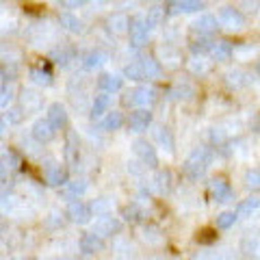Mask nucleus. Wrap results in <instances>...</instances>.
I'll return each instance as SVG.
<instances>
[{"instance_id": "nucleus-6", "label": "nucleus", "mask_w": 260, "mask_h": 260, "mask_svg": "<svg viewBox=\"0 0 260 260\" xmlns=\"http://www.w3.org/2000/svg\"><path fill=\"white\" fill-rule=\"evenodd\" d=\"M119 228H121V221L117 217H113V215H104L100 217L98 221L93 223V234H98V237H113V234H117L119 232Z\"/></svg>"}, {"instance_id": "nucleus-16", "label": "nucleus", "mask_w": 260, "mask_h": 260, "mask_svg": "<svg viewBox=\"0 0 260 260\" xmlns=\"http://www.w3.org/2000/svg\"><path fill=\"white\" fill-rule=\"evenodd\" d=\"M121 87H124V80L121 76L117 74H102L98 78V89H100V93H117L121 91Z\"/></svg>"}, {"instance_id": "nucleus-3", "label": "nucleus", "mask_w": 260, "mask_h": 260, "mask_svg": "<svg viewBox=\"0 0 260 260\" xmlns=\"http://www.w3.org/2000/svg\"><path fill=\"white\" fill-rule=\"evenodd\" d=\"M150 39V24L145 15H137L133 20V26H130V44L135 48H143Z\"/></svg>"}, {"instance_id": "nucleus-33", "label": "nucleus", "mask_w": 260, "mask_h": 260, "mask_svg": "<svg viewBox=\"0 0 260 260\" xmlns=\"http://www.w3.org/2000/svg\"><path fill=\"white\" fill-rule=\"evenodd\" d=\"M30 80L35 85H44V87H48V85H52V74L48 70H42V68H32L30 72Z\"/></svg>"}, {"instance_id": "nucleus-32", "label": "nucleus", "mask_w": 260, "mask_h": 260, "mask_svg": "<svg viewBox=\"0 0 260 260\" xmlns=\"http://www.w3.org/2000/svg\"><path fill=\"white\" fill-rule=\"evenodd\" d=\"M124 76L135 80V83H139V80H145V72L141 68V61H135V63H128L124 68Z\"/></svg>"}, {"instance_id": "nucleus-27", "label": "nucleus", "mask_w": 260, "mask_h": 260, "mask_svg": "<svg viewBox=\"0 0 260 260\" xmlns=\"http://www.w3.org/2000/svg\"><path fill=\"white\" fill-rule=\"evenodd\" d=\"M141 68L145 72V78H160V74H162L160 63L154 59V56H143V59H141Z\"/></svg>"}, {"instance_id": "nucleus-37", "label": "nucleus", "mask_w": 260, "mask_h": 260, "mask_svg": "<svg viewBox=\"0 0 260 260\" xmlns=\"http://www.w3.org/2000/svg\"><path fill=\"white\" fill-rule=\"evenodd\" d=\"M165 7H152V9L148 11V15H145V18H148V24H150V28L152 26H158V24L165 20Z\"/></svg>"}, {"instance_id": "nucleus-28", "label": "nucleus", "mask_w": 260, "mask_h": 260, "mask_svg": "<svg viewBox=\"0 0 260 260\" xmlns=\"http://www.w3.org/2000/svg\"><path fill=\"white\" fill-rule=\"evenodd\" d=\"M107 61H109V54L104 50H91L85 56V68L87 70H95V68H100L102 63H107Z\"/></svg>"}, {"instance_id": "nucleus-21", "label": "nucleus", "mask_w": 260, "mask_h": 260, "mask_svg": "<svg viewBox=\"0 0 260 260\" xmlns=\"http://www.w3.org/2000/svg\"><path fill=\"white\" fill-rule=\"evenodd\" d=\"M85 193H87V182H85V180H74V182H68V184L63 186V191H61L63 198H65V200H72V202L80 200Z\"/></svg>"}, {"instance_id": "nucleus-25", "label": "nucleus", "mask_w": 260, "mask_h": 260, "mask_svg": "<svg viewBox=\"0 0 260 260\" xmlns=\"http://www.w3.org/2000/svg\"><path fill=\"white\" fill-rule=\"evenodd\" d=\"M260 208V198H247V200H241L237 204V217H251Z\"/></svg>"}, {"instance_id": "nucleus-26", "label": "nucleus", "mask_w": 260, "mask_h": 260, "mask_svg": "<svg viewBox=\"0 0 260 260\" xmlns=\"http://www.w3.org/2000/svg\"><path fill=\"white\" fill-rule=\"evenodd\" d=\"M124 113L121 111H111L107 117L102 119V124H100V128L102 130H119L121 126H124Z\"/></svg>"}, {"instance_id": "nucleus-7", "label": "nucleus", "mask_w": 260, "mask_h": 260, "mask_svg": "<svg viewBox=\"0 0 260 260\" xmlns=\"http://www.w3.org/2000/svg\"><path fill=\"white\" fill-rule=\"evenodd\" d=\"M217 28H219V20L215 18V15H208V13L200 15V18L191 24V30L200 37H210Z\"/></svg>"}, {"instance_id": "nucleus-5", "label": "nucleus", "mask_w": 260, "mask_h": 260, "mask_svg": "<svg viewBox=\"0 0 260 260\" xmlns=\"http://www.w3.org/2000/svg\"><path fill=\"white\" fill-rule=\"evenodd\" d=\"M217 20H219V26H223L228 30H241L243 26H245L243 13L239 9H234V7H223V9L219 11Z\"/></svg>"}, {"instance_id": "nucleus-15", "label": "nucleus", "mask_w": 260, "mask_h": 260, "mask_svg": "<svg viewBox=\"0 0 260 260\" xmlns=\"http://www.w3.org/2000/svg\"><path fill=\"white\" fill-rule=\"evenodd\" d=\"M46 119L50 121L54 130H61V128L68 126V111H65V107L61 102H54V104H50V109H48Z\"/></svg>"}, {"instance_id": "nucleus-41", "label": "nucleus", "mask_w": 260, "mask_h": 260, "mask_svg": "<svg viewBox=\"0 0 260 260\" xmlns=\"http://www.w3.org/2000/svg\"><path fill=\"white\" fill-rule=\"evenodd\" d=\"M195 241H198L200 245H210V243H215V241H217V232L213 230V228H204V230H200V232H198Z\"/></svg>"}, {"instance_id": "nucleus-19", "label": "nucleus", "mask_w": 260, "mask_h": 260, "mask_svg": "<svg viewBox=\"0 0 260 260\" xmlns=\"http://www.w3.org/2000/svg\"><path fill=\"white\" fill-rule=\"evenodd\" d=\"M109 107H111V95L109 93H100L93 98V104H91V119H100V117H107L109 115Z\"/></svg>"}, {"instance_id": "nucleus-50", "label": "nucleus", "mask_w": 260, "mask_h": 260, "mask_svg": "<svg viewBox=\"0 0 260 260\" xmlns=\"http://www.w3.org/2000/svg\"><path fill=\"white\" fill-rule=\"evenodd\" d=\"M50 260H63V258H50Z\"/></svg>"}, {"instance_id": "nucleus-49", "label": "nucleus", "mask_w": 260, "mask_h": 260, "mask_svg": "<svg viewBox=\"0 0 260 260\" xmlns=\"http://www.w3.org/2000/svg\"><path fill=\"white\" fill-rule=\"evenodd\" d=\"M13 260H26V258H13Z\"/></svg>"}, {"instance_id": "nucleus-45", "label": "nucleus", "mask_w": 260, "mask_h": 260, "mask_svg": "<svg viewBox=\"0 0 260 260\" xmlns=\"http://www.w3.org/2000/svg\"><path fill=\"white\" fill-rule=\"evenodd\" d=\"M13 93H15L13 87L7 85V83H3V95H0V104H3V109H7V104L13 100Z\"/></svg>"}, {"instance_id": "nucleus-8", "label": "nucleus", "mask_w": 260, "mask_h": 260, "mask_svg": "<svg viewBox=\"0 0 260 260\" xmlns=\"http://www.w3.org/2000/svg\"><path fill=\"white\" fill-rule=\"evenodd\" d=\"M126 124L133 133H143V130H148V126L152 124V113L148 109H137V111L130 113Z\"/></svg>"}, {"instance_id": "nucleus-46", "label": "nucleus", "mask_w": 260, "mask_h": 260, "mask_svg": "<svg viewBox=\"0 0 260 260\" xmlns=\"http://www.w3.org/2000/svg\"><path fill=\"white\" fill-rule=\"evenodd\" d=\"M72 54H74V50H68V48H63V50H61V48H56V50H54V59H56V63L65 65L72 59Z\"/></svg>"}, {"instance_id": "nucleus-12", "label": "nucleus", "mask_w": 260, "mask_h": 260, "mask_svg": "<svg viewBox=\"0 0 260 260\" xmlns=\"http://www.w3.org/2000/svg\"><path fill=\"white\" fill-rule=\"evenodd\" d=\"M65 162H68L70 167H76L78 162V135L76 130H68V135H65Z\"/></svg>"}, {"instance_id": "nucleus-17", "label": "nucleus", "mask_w": 260, "mask_h": 260, "mask_svg": "<svg viewBox=\"0 0 260 260\" xmlns=\"http://www.w3.org/2000/svg\"><path fill=\"white\" fill-rule=\"evenodd\" d=\"M104 249V239L98 237L93 232H87L83 234V239H80V251L83 254H98V251Z\"/></svg>"}, {"instance_id": "nucleus-42", "label": "nucleus", "mask_w": 260, "mask_h": 260, "mask_svg": "<svg viewBox=\"0 0 260 260\" xmlns=\"http://www.w3.org/2000/svg\"><path fill=\"white\" fill-rule=\"evenodd\" d=\"M225 78H228V85L234 87V89H237V87H243V85H247V83H249L245 72H230V74H228Z\"/></svg>"}, {"instance_id": "nucleus-13", "label": "nucleus", "mask_w": 260, "mask_h": 260, "mask_svg": "<svg viewBox=\"0 0 260 260\" xmlns=\"http://www.w3.org/2000/svg\"><path fill=\"white\" fill-rule=\"evenodd\" d=\"M208 191H210V198L215 202H228L232 198V189L223 178H213V180L208 182Z\"/></svg>"}, {"instance_id": "nucleus-4", "label": "nucleus", "mask_w": 260, "mask_h": 260, "mask_svg": "<svg viewBox=\"0 0 260 260\" xmlns=\"http://www.w3.org/2000/svg\"><path fill=\"white\" fill-rule=\"evenodd\" d=\"M133 150L137 154V158L141 160L143 167H150V169L158 167V156H156V150L152 148V143H148L145 139H137L133 143Z\"/></svg>"}, {"instance_id": "nucleus-24", "label": "nucleus", "mask_w": 260, "mask_h": 260, "mask_svg": "<svg viewBox=\"0 0 260 260\" xmlns=\"http://www.w3.org/2000/svg\"><path fill=\"white\" fill-rule=\"evenodd\" d=\"M154 137H156V141H158V145L162 150L174 154V135H172V130L165 128V126H158L156 130H154Z\"/></svg>"}, {"instance_id": "nucleus-1", "label": "nucleus", "mask_w": 260, "mask_h": 260, "mask_svg": "<svg viewBox=\"0 0 260 260\" xmlns=\"http://www.w3.org/2000/svg\"><path fill=\"white\" fill-rule=\"evenodd\" d=\"M213 148H208V145H200V148H195L189 156H186L184 165H182V172L186 178H191V180H200L202 176L206 174V169L210 167V162H213Z\"/></svg>"}, {"instance_id": "nucleus-38", "label": "nucleus", "mask_w": 260, "mask_h": 260, "mask_svg": "<svg viewBox=\"0 0 260 260\" xmlns=\"http://www.w3.org/2000/svg\"><path fill=\"white\" fill-rule=\"evenodd\" d=\"M24 117H26V113L22 107H9L5 113V119H9V124H22Z\"/></svg>"}, {"instance_id": "nucleus-40", "label": "nucleus", "mask_w": 260, "mask_h": 260, "mask_svg": "<svg viewBox=\"0 0 260 260\" xmlns=\"http://www.w3.org/2000/svg\"><path fill=\"white\" fill-rule=\"evenodd\" d=\"M234 221H237V213L234 210H225L217 217V228H221V230H228V228H232Z\"/></svg>"}, {"instance_id": "nucleus-23", "label": "nucleus", "mask_w": 260, "mask_h": 260, "mask_svg": "<svg viewBox=\"0 0 260 260\" xmlns=\"http://www.w3.org/2000/svg\"><path fill=\"white\" fill-rule=\"evenodd\" d=\"M121 217H124V221H128V223H141L145 217V210L137 204V202H133V204H126L121 208Z\"/></svg>"}, {"instance_id": "nucleus-30", "label": "nucleus", "mask_w": 260, "mask_h": 260, "mask_svg": "<svg viewBox=\"0 0 260 260\" xmlns=\"http://www.w3.org/2000/svg\"><path fill=\"white\" fill-rule=\"evenodd\" d=\"M59 24L65 30H70V32H80V30H83V22H80L76 15H72V13H61Z\"/></svg>"}, {"instance_id": "nucleus-29", "label": "nucleus", "mask_w": 260, "mask_h": 260, "mask_svg": "<svg viewBox=\"0 0 260 260\" xmlns=\"http://www.w3.org/2000/svg\"><path fill=\"white\" fill-rule=\"evenodd\" d=\"M154 186H156L158 193H169L172 191V172H169V169L158 172L156 178H154Z\"/></svg>"}, {"instance_id": "nucleus-14", "label": "nucleus", "mask_w": 260, "mask_h": 260, "mask_svg": "<svg viewBox=\"0 0 260 260\" xmlns=\"http://www.w3.org/2000/svg\"><path fill=\"white\" fill-rule=\"evenodd\" d=\"M30 133H32V139H35L37 143H42V145H44V143H48V141L52 139L56 130L52 128V124H50L48 119H37L35 124H32V130H30Z\"/></svg>"}, {"instance_id": "nucleus-36", "label": "nucleus", "mask_w": 260, "mask_h": 260, "mask_svg": "<svg viewBox=\"0 0 260 260\" xmlns=\"http://www.w3.org/2000/svg\"><path fill=\"white\" fill-rule=\"evenodd\" d=\"M189 72H191V74L204 76V74H208V72H210V63L204 61L202 56H195L193 61H189Z\"/></svg>"}, {"instance_id": "nucleus-11", "label": "nucleus", "mask_w": 260, "mask_h": 260, "mask_svg": "<svg viewBox=\"0 0 260 260\" xmlns=\"http://www.w3.org/2000/svg\"><path fill=\"white\" fill-rule=\"evenodd\" d=\"M44 174H46V182L52 184V186H65L68 184V174H65V169L61 165H56V162L48 160V165L44 167Z\"/></svg>"}, {"instance_id": "nucleus-34", "label": "nucleus", "mask_w": 260, "mask_h": 260, "mask_svg": "<svg viewBox=\"0 0 260 260\" xmlns=\"http://www.w3.org/2000/svg\"><path fill=\"white\" fill-rule=\"evenodd\" d=\"M111 208H113V202L109 198H98L91 202V213H95L98 217L111 215Z\"/></svg>"}, {"instance_id": "nucleus-43", "label": "nucleus", "mask_w": 260, "mask_h": 260, "mask_svg": "<svg viewBox=\"0 0 260 260\" xmlns=\"http://www.w3.org/2000/svg\"><path fill=\"white\" fill-rule=\"evenodd\" d=\"M243 180H245V186H247V189H254V191L260 189V169H249Z\"/></svg>"}, {"instance_id": "nucleus-47", "label": "nucleus", "mask_w": 260, "mask_h": 260, "mask_svg": "<svg viewBox=\"0 0 260 260\" xmlns=\"http://www.w3.org/2000/svg\"><path fill=\"white\" fill-rule=\"evenodd\" d=\"M61 7H83L85 3L83 0H63V3H59Z\"/></svg>"}, {"instance_id": "nucleus-39", "label": "nucleus", "mask_w": 260, "mask_h": 260, "mask_svg": "<svg viewBox=\"0 0 260 260\" xmlns=\"http://www.w3.org/2000/svg\"><path fill=\"white\" fill-rule=\"evenodd\" d=\"M213 44L215 42H210L208 37H200V39H195V42L191 44V50H193V54H204V52H210Z\"/></svg>"}, {"instance_id": "nucleus-9", "label": "nucleus", "mask_w": 260, "mask_h": 260, "mask_svg": "<svg viewBox=\"0 0 260 260\" xmlns=\"http://www.w3.org/2000/svg\"><path fill=\"white\" fill-rule=\"evenodd\" d=\"M200 9H204V3H198V0H176V3H165V13L167 15L195 13Z\"/></svg>"}, {"instance_id": "nucleus-48", "label": "nucleus", "mask_w": 260, "mask_h": 260, "mask_svg": "<svg viewBox=\"0 0 260 260\" xmlns=\"http://www.w3.org/2000/svg\"><path fill=\"white\" fill-rule=\"evenodd\" d=\"M258 76H260V61H258Z\"/></svg>"}, {"instance_id": "nucleus-10", "label": "nucleus", "mask_w": 260, "mask_h": 260, "mask_svg": "<svg viewBox=\"0 0 260 260\" xmlns=\"http://www.w3.org/2000/svg\"><path fill=\"white\" fill-rule=\"evenodd\" d=\"M91 206H87L85 202H70V206H68V217L72 219L74 223H89V219H91Z\"/></svg>"}, {"instance_id": "nucleus-51", "label": "nucleus", "mask_w": 260, "mask_h": 260, "mask_svg": "<svg viewBox=\"0 0 260 260\" xmlns=\"http://www.w3.org/2000/svg\"><path fill=\"white\" fill-rule=\"evenodd\" d=\"M152 260H160V258H152Z\"/></svg>"}, {"instance_id": "nucleus-44", "label": "nucleus", "mask_w": 260, "mask_h": 260, "mask_svg": "<svg viewBox=\"0 0 260 260\" xmlns=\"http://www.w3.org/2000/svg\"><path fill=\"white\" fill-rule=\"evenodd\" d=\"M243 247L247 249V254L260 258V239H247L245 243H243Z\"/></svg>"}, {"instance_id": "nucleus-35", "label": "nucleus", "mask_w": 260, "mask_h": 260, "mask_svg": "<svg viewBox=\"0 0 260 260\" xmlns=\"http://www.w3.org/2000/svg\"><path fill=\"white\" fill-rule=\"evenodd\" d=\"M169 95H172L174 98V100H182V98H184V100H186V98H193L195 95V89L191 87V85H176V87H172V89H169Z\"/></svg>"}, {"instance_id": "nucleus-18", "label": "nucleus", "mask_w": 260, "mask_h": 260, "mask_svg": "<svg viewBox=\"0 0 260 260\" xmlns=\"http://www.w3.org/2000/svg\"><path fill=\"white\" fill-rule=\"evenodd\" d=\"M107 24H109V30L113 35H126V32H130L133 20H128V15H124V13H115V15H111Z\"/></svg>"}, {"instance_id": "nucleus-2", "label": "nucleus", "mask_w": 260, "mask_h": 260, "mask_svg": "<svg viewBox=\"0 0 260 260\" xmlns=\"http://www.w3.org/2000/svg\"><path fill=\"white\" fill-rule=\"evenodd\" d=\"M156 100H158L156 89L150 87V85H141V87L133 89V91H126L124 98H121V104H124V107H139V109L150 111V107Z\"/></svg>"}, {"instance_id": "nucleus-20", "label": "nucleus", "mask_w": 260, "mask_h": 260, "mask_svg": "<svg viewBox=\"0 0 260 260\" xmlns=\"http://www.w3.org/2000/svg\"><path fill=\"white\" fill-rule=\"evenodd\" d=\"M232 54H234V46H232V42H228V39H219V42H215L213 48H210V56H213L215 61H228Z\"/></svg>"}, {"instance_id": "nucleus-31", "label": "nucleus", "mask_w": 260, "mask_h": 260, "mask_svg": "<svg viewBox=\"0 0 260 260\" xmlns=\"http://www.w3.org/2000/svg\"><path fill=\"white\" fill-rule=\"evenodd\" d=\"M20 165H22V160L13 150H3V176L7 174V169L13 172V169H18Z\"/></svg>"}, {"instance_id": "nucleus-22", "label": "nucleus", "mask_w": 260, "mask_h": 260, "mask_svg": "<svg viewBox=\"0 0 260 260\" xmlns=\"http://www.w3.org/2000/svg\"><path fill=\"white\" fill-rule=\"evenodd\" d=\"M22 104L20 107L26 111V113H37L42 109V98H39L35 91H30V89H22Z\"/></svg>"}]
</instances>
